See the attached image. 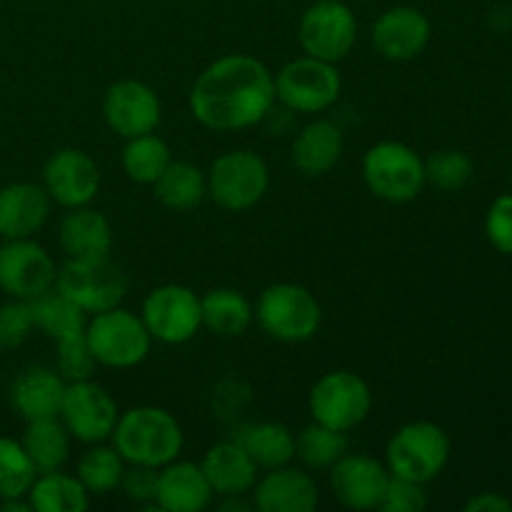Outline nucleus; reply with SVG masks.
I'll return each mask as SVG.
<instances>
[{"instance_id":"nucleus-1","label":"nucleus","mask_w":512,"mask_h":512,"mask_svg":"<svg viewBox=\"0 0 512 512\" xmlns=\"http://www.w3.org/2000/svg\"><path fill=\"white\" fill-rule=\"evenodd\" d=\"M188 105L203 128L238 133L273 113L275 78L268 65L253 55H223L195 78Z\"/></svg>"},{"instance_id":"nucleus-2","label":"nucleus","mask_w":512,"mask_h":512,"mask_svg":"<svg viewBox=\"0 0 512 512\" xmlns=\"http://www.w3.org/2000/svg\"><path fill=\"white\" fill-rule=\"evenodd\" d=\"M110 440L125 463L148 468H163L178 460L185 445L183 428L175 415L158 405H138L120 413Z\"/></svg>"},{"instance_id":"nucleus-3","label":"nucleus","mask_w":512,"mask_h":512,"mask_svg":"<svg viewBox=\"0 0 512 512\" xmlns=\"http://www.w3.org/2000/svg\"><path fill=\"white\" fill-rule=\"evenodd\" d=\"M255 320L280 343H305L323 323V308L308 288L298 283H273L255 303Z\"/></svg>"},{"instance_id":"nucleus-4","label":"nucleus","mask_w":512,"mask_h":512,"mask_svg":"<svg viewBox=\"0 0 512 512\" xmlns=\"http://www.w3.org/2000/svg\"><path fill=\"white\" fill-rule=\"evenodd\" d=\"M450 460V438L440 425L428 420L405 423L393 433L385 448L390 475L428 485L438 478Z\"/></svg>"},{"instance_id":"nucleus-5","label":"nucleus","mask_w":512,"mask_h":512,"mask_svg":"<svg viewBox=\"0 0 512 512\" xmlns=\"http://www.w3.org/2000/svg\"><path fill=\"white\" fill-rule=\"evenodd\" d=\"M363 180L385 203H410L423 193L425 160L400 140H383L363 155Z\"/></svg>"},{"instance_id":"nucleus-6","label":"nucleus","mask_w":512,"mask_h":512,"mask_svg":"<svg viewBox=\"0 0 512 512\" xmlns=\"http://www.w3.org/2000/svg\"><path fill=\"white\" fill-rule=\"evenodd\" d=\"M85 340L98 365L115 370L140 365L148 358L150 345H153L143 318L125 310L123 305L90 315L85 325Z\"/></svg>"},{"instance_id":"nucleus-7","label":"nucleus","mask_w":512,"mask_h":512,"mask_svg":"<svg viewBox=\"0 0 512 512\" xmlns=\"http://www.w3.org/2000/svg\"><path fill=\"white\" fill-rule=\"evenodd\" d=\"M273 78L275 100L283 103L290 113H325L338 103L340 90H343L338 65L310 58V55H300V58L285 63Z\"/></svg>"},{"instance_id":"nucleus-8","label":"nucleus","mask_w":512,"mask_h":512,"mask_svg":"<svg viewBox=\"0 0 512 512\" xmlns=\"http://www.w3.org/2000/svg\"><path fill=\"white\" fill-rule=\"evenodd\" d=\"M208 178V198L228 213L255 208L270 188L268 163L253 150H228L213 160Z\"/></svg>"},{"instance_id":"nucleus-9","label":"nucleus","mask_w":512,"mask_h":512,"mask_svg":"<svg viewBox=\"0 0 512 512\" xmlns=\"http://www.w3.org/2000/svg\"><path fill=\"white\" fill-rule=\"evenodd\" d=\"M55 290L80 305L88 315H95L123 303L128 293V275L110 260V255L68 258L55 275Z\"/></svg>"},{"instance_id":"nucleus-10","label":"nucleus","mask_w":512,"mask_h":512,"mask_svg":"<svg viewBox=\"0 0 512 512\" xmlns=\"http://www.w3.org/2000/svg\"><path fill=\"white\" fill-rule=\"evenodd\" d=\"M308 410L315 423L350 433L363 425L373 410V393L358 373L333 370L318 378V383L310 388Z\"/></svg>"},{"instance_id":"nucleus-11","label":"nucleus","mask_w":512,"mask_h":512,"mask_svg":"<svg viewBox=\"0 0 512 512\" xmlns=\"http://www.w3.org/2000/svg\"><path fill=\"white\" fill-rule=\"evenodd\" d=\"M298 40L305 55L338 65L358 40V20L343 0H315L298 23Z\"/></svg>"},{"instance_id":"nucleus-12","label":"nucleus","mask_w":512,"mask_h":512,"mask_svg":"<svg viewBox=\"0 0 512 512\" xmlns=\"http://www.w3.org/2000/svg\"><path fill=\"white\" fill-rule=\"evenodd\" d=\"M140 318L153 340L165 345H183L203 328L200 295L185 285H160L143 300Z\"/></svg>"},{"instance_id":"nucleus-13","label":"nucleus","mask_w":512,"mask_h":512,"mask_svg":"<svg viewBox=\"0 0 512 512\" xmlns=\"http://www.w3.org/2000/svg\"><path fill=\"white\" fill-rule=\"evenodd\" d=\"M58 418L68 428L70 438L93 445L110 440L115 425H118L120 410L113 395L90 378L80 380V383H68Z\"/></svg>"},{"instance_id":"nucleus-14","label":"nucleus","mask_w":512,"mask_h":512,"mask_svg":"<svg viewBox=\"0 0 512 512\" xmlns=\"http://www.w3.org/2000/svg\"><path fill=\"white\" fill-rule=\"evenodd\" d=\"M55 260L33 238L0 245V290L15 300H35L55 288Z\"/></svg>"},{"instance_id":"nucleus-15","label":"nucleus","mask_w":512,"mask_h":512,"mask_svg":"<svg viewBox=\"0 0 512 512\" xmlns=\"http://www.w3.org/2000/svg\"><path fill=\"white\" fill-rule=\"evenodd\" d=\"M103 118L115 135L130 140L158 130L163 105H160L158 93L148 83L125 78L105 90Z\"/></svg>"},{"instance_id":"nucleus-16","label":"nucleus","mask_w":512,"mask_h":512,"mask_svg":"<svg viewBox=\"0 0 512 512\" xmlns=\"http://www.w3.org/2000/svg\"><path fill=\"white\" fill-rule=\"evenodd\" d=\"M43 188L60 208H83L100 193V168L78 148L55 150L43 168Z\"/></svg>"},{"instance_id":"nucleus-17","label":"nucleus","mask_w":512,"mask_h":512,"mask_svg":"<svg viewBox=\"0 0 512 512\" xmlns=\"http://www.w3.org/2000/svg\"><path fill=\"white\" fill-rule=\"evenodd\" d=\"M388 480V465L365 453H345L330 468V490L350 510H380Z\"/></svg>"},{"instance_id":"nucleus-18","label":"nucleus","mask_w":512,"mask_h":512,"mask_svg":"<svg viewBox=\"0 0 512 512\" xmlns=\"http://www.w3.org/2000/svg\"><path fill=\"white\" fill-rule=\"evenodd\" d=\"M430 33L433 28L423 10L413 8V5H395V8L380 13L370 30V38H373L375 50L385 60L408 63L428 48Z\"/></svg>"},{"instance_id":"nucleus-19","label":"nucleus","mask_w":512,"mask_h":512,"mask_svg":"<svg viewBox=\"0 0 512 512\" xmlns=\"http://www.w3.org/2000/svg\"><path fill=\"white\" fill-rule=\"evenodd\" d=\"M253 493V508L260 512H310L318 508V483L308 470L283 465L265 470Z\"/></svg>"},{"instance_id":"nucleus-20","label":"nucleus","mask_w":512,"mask_h":512,"mask_svg":"<svg viewBox=\"0 0 512 512\" xmlns=\"http://www.w3.org/2000/svg\"><path fill=\"white\" fill-rule=\"evenodd\" d=\"M48 190L38 183H10L0 188V235L5 240L33 238L50 218Z\"/></svg>"},{"instance_id":"nucleus-21","label":"nucleus","mask_w":512,"mask_h":512,"mask_svg":"<svg viewBox=\"0 0 512 512\" xmlns=\"http://www.w3.org/2000/svg\"><path fill=\"white\" fill-rule=\"evenodd\" d=\"M345 150L343 130L328 118H315L298 130L290 148L295 170L305 178H323L340 163Z\"/></svg>"},{"instance_id":"nucleus-22","label":"nucleus","mask_w":512,"mask_h":512,"mask_svg":"<svg viewBox=\"0 0 512 512\" xmlns=\"http://www.w3.org/2000/svg\"><path fill=\"white\" fill-rule=\"evenodd\" d=\"M215 493L200 463L173 460L158 470L155 505L165 512H200L213 503Z\"/></svg>"},{"instance_id":"nucleus-23","label":"nucleus","mask_w":512,"mask_h":512,"mask_svg":"<svg viewBox=\"0 0 512 512\" xmlns=\"http://www.w3.org/2000/svg\"><path fill=\"white\" fill-rule=\"evenodd\" d=\"M65 388H68V383L60 378L58 370L33 365L13 380L10 403L25 423L40 418H58Z\"/></svg>"},{"instance_id":"nucleus-24","label":"nucleus","mask_w":512,"mask_h":512,"mask_svg":"<svg viewBox=\"0 0 512 512\" xmlns=\"http://www.w3.org/2000/svg\"><path fill=\"white\" fill-rule=\"evenodd\" d=\"M200 468H203L213 493L220 495V498H228V495H248L255 488V483H258L260 473V468L253 463L248 450L238 440L215 443L205 453Z\"/></svg>"},{"instance_id":"nucleus-25","label":"nucleus","mask_w":512,"mask_h":512,"mask_svg":"<svg viewBox=\"0 0 512 512\" xmlns=\"http://www.w3.org/2000/svg\"><path fill=\"white\" fill-rule=\"evenodd\" d=\"M58 243L68 258H105L113 248V225L90 205L70 208L60 220Z\"/></svg>"},{"instance_id":"nucleus-26","label":"nucleus","mask_w":512,"mask_h":512,"mask_svg":"<svg viewBox=\"0 0 512 512\" xmlns=\"http://www.w3.org/2000/svg\"><path fill=\"white\" fill-rule=\"evenodd\" d=\"M153 195L163 208L188 213L208 198V178L188 160H170L168 168L153 183Z\"/></svg>"},{"instance_id":"nucleus-27","label":"nucleus","mask_w":512,"mask_h":512,"mask_svg":"<svg viewBox=\"0 0 512 512\" xmlns=\"http://www.w3.org/2000/svg\"><path fill=\"white\" fill-rule=\"evenodd\" d=\"M70 443H73V438H70L68 428L60 418L30 420L23 438H20V445L28 453L35 473L63 470L70 458Z\"/></svg>"},{"instance_id":"nucleus-28","label":"nucleus","mask_w":512,"mask_h":512,"mask_svg":"<svg viewBox=\"0 0 512 512\" xmlns=\"http://www.w3.org/2000/svg\"><path fill=\"white\" fill-rule=\"evenodd\" d=\"M203 328L220 338H238L253 325L255 308L240 290L213 288L200 298Z\"/></svg>"},{"instance_id":"nucleus-29","label":"nucleus","mask_w":512,"mask_h":512,"mask_svg":"<svg viewBox=\"0 0 512 512\" xmlns=\"http://www.w3.org/2000/svg\"><path fill=\"white\" fill-rule=\"evenodd\" d=\"M25 498L38 512H85L90 508L88 490L75 475L63 470L35 475Z\"/></svg>"},{"instance_id":"nucleus-30","label":"nucleus","mask_w":512,"mask_h":512,"mask_svg":"<svg viewBox=\"0 0 512 512\" xmlns=\"http://www.w3.org/2000/svg\"><path fill=\"white\" fill-rule=\"evenodd\" d=\"M30 308H33L35 328L48 335L50 340H55V343L83 335L85 325H88V313L55 288L40 295V298L30 300Z\"/></svg>"},{"instance_id":"nucleus-31","label":"nucleus","mask_w":512,"mask_h":512,"mask_svg":"<svg viewBox=\"0 0 512 512\" xmlns=\"http://www.w3.org/2000/svg\"><path fill=\"white\" fill-rule=\"evenodd\" d=\"M260 470H275L295 460V435L283 423H255L238 440Z\"/></svg>"},{"instance_id":"nucleus-32","label":"nucleus","mask_w":512,"mask_h":512,"mask_svg":"<svg viewBox=\"0 0 512 512\" xmlns=\"http://www.w3.org/2000/svg\"><path fill=\"white\" fill-rule=\"evenodd\" d=\"M170 160H173V153H170L168 143L160 135L145 133L125 143L120 163H123L125 175L133 183L153 185L160 178V173L168 168Z\"/></svg>"},{"instance_id":"nucleus-33","label":"nucleus","mask_w":512,"mask_h":512,"mask_svg":"<svg viewBox=\"0 0 512 512\" xmlns=\"http://www.w3.org/2000/svg\"><path fill=\"white\" fill-rule=\"evenodd\" d=\"M125 460L113 445L93 443L78 460V473L75 478L83 483V488L90 495H108L120 488V478H123Z\"/></svg>"},{"instance_id":"nucleus-34","label":"nucleus","mask_w":512,"mask_h":512,"mask_svg":"<svg viewBox=\"0 0 512 512\" xmlns=\"http://www.w3.org/2000/svg\"><path fill=\"white\" fill-rule=\"evenodd\" d=\"M348 453V433L328 428L323 423H310L295 438V458L303 460L310 470H330Z\"/></svg>"},{"instance_id":"nucleus-35","label":"nucleus","mask_w":512,"mask_h":512,"mask_svg":"<svg viewBox=\"0 0 512 512\" xmlns=\"http://www.w3.org/2000/svg\"><path fill=\"white\" fill-rule=\"evenodd\" d=\"M35 475L38 473L20 440L0 435V500L25 498Z\"/></svg>"},{"instance_id":"nucleus-36","label":"nucleus","mask_w":512,"mask_h":512,"mask_svg":"<svg viewBox=\"0 0 512 512\" xmlns=\"http://www.w3.org/2000/svg\"><path fill=\"white\" fill-rule=\"evenodd\" d=\"M425 160V183L445 193L463 190L473 180L475 165L463 150H435Z\"/></svg>"},{"instance_id":"nucleus-37","label":"nucleus","mask_w":512,"mask_h":512,"mask_svg":"<svg viewBox=\"0 0 512 512\" xmlns=\"http://www.w3.org/2000/svg\"><path fill=\"white\" fill-rule=\"evenodd\" d=\"M55 345H58L55 370H58L65 383H80V380L93 378L98 360H95L93 350H90L88 340H85V333L75 335V338L58 340Z\"/></svg>"},{"instance_id":"nucleus-38","label":"nucleus","mask_w":512,"mask_h":512,"mask_svg":"<svg viewBox=\"0 0 512 512\" xmlns=\"http://www.w3.org/2000/svg\"><path fill=\"white\" fill-rule=\"evenodd\" d=\"M33 328V308L28 300L10 298L8 303H0V350L20 348Z\"/></svg>"},{"instance_id":"nucleus-39","label":"nucleus","mask_w":512,"mask_h":512,"mask_svg":"<svg viewBox=\"0 0 512 512\" xmlns=\"http://www.w3.org/2000/svg\"><path fill=\"white\" fill-rule=\"evenodd\" d=\"M428 505V495H425V485L415 483V480L398 478L390 475L388 488H385L383 503L380 510L385 512H420Z\"/></svg>"},{"instance_id":"nucleus-40","label":"nucleus","mask_w":512,"mask_h":512,"mask_svg":"<svg viewBox=\"0 0 512 512\" xmlns=\"http://www.w3.org/2000/svg\"><path fill=\"white\" fill-rule=\"evenodd\" d=\"M485 235L500 253L512 255V195H500L485 215Z\"/></svg>"},{"instance_id":"nucleus-41","label":"nucleus","mask_w":512,"mask_h":512,"mask_svg":"<svg viewBox=\"0 0 512 512\" xmlns=\"http://www.w3.org/2000/svg\"><path fill=\"white\" fill-rule=\"evenodd\" d=\"M158 470L160 468H148V465H125L123 478H120V490L125 493V498L138 505L155 503Z\"/></svg>"},{"instance_id":"nucleus-42","label":"nucleus","mask_w":512,"mask_h":512,"mask_svg":"<svg viewBox=\"0 0 512 512\" xmlns=\"http://www.w3.org/2000/svg\"><path fill=\"white\" fill-rule=\"evenodd\" d=\"M465 512H512V500L503 493H478L465 503Z\"/></svg>"}]
</instances>
